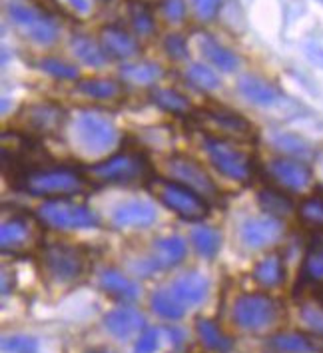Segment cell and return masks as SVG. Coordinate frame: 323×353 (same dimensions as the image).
I'll return each instance as SVG.
<instances>
[{"instance_id": "1", "label": "cell", "mask_w": 323, "mask_h": 353, "mask_svg": "<svg viewBox=\"0 0 323 353\" xmlns=\"http://www.w3.org/2000/svg\"><path fill=\"white\" fill-rule=\"evenodd\" d=\"M19 188L30 196L64 198L86 190V178L68 168H42L19 178Z\"/></svg>"}, {"instance_id": "2", "label": "cell", "mask_w": 323, "mask_h": 353, "mask_svg": "<svg viewBox=\"0 0 323 353\" xmlns=\"http://www.w3.org/2000/svg\"><path fill=\"white\" fill-rule=\"evenodd\" d=\"M90 180L98 184H136L150 178V164L140 152H118L88 168Z\"/></svg>"}, {"instance_id": "3", "label": "cell", "mask_w": 323, "mask_h": 353, "mask_svg": "<svg viewBox=\"0 0 323 353\" xmlns=\"http://www.w3.org/2000/svg\"><path fill=\"white\" fill-rule=\"evenodd\" d=\"M76 144L86 154H104L118 144V128L110 116L96 110H82L74 122Z\"/></svg>"}, {"instance_id": "4", "label": "cell", "mask_w": 323, "mask_h": 353, "mask_svg": "<svg viewBox=\"0 0 323 353\" xmlns=\"http://www.w3.org/2000/svg\"><path fill=\"white\" fill-rule=\"evenodd\" d=\"M150 186L156 198L182 220L200 222L208 216V200H204L200 194H196L188 186L176 180H164V178H152Z\"/></svg>"}, {"instance_id": "5", "label": "cell", "mask_w": 323, "mask_h": 353, "mask_svg": "<svg viewBox=\"0 0 323 353\" xmlns=\"http://www.w3.org/2000/svg\"><path fill=\"white\" fill-rule=\"evenodd\" d=\"M37 218L54 230H86L98 225V216L90 205L66 198H52L40 204Z\"/></svg>"}, {"instance_id": "6", "label": "cell", "mask_w": 323, "mask_h": 353, "mask_svg": "<svg viewBox=\"0 0 323 353\" xmlns=\"http://www.w3.org/2000/svg\"><path fill=\"white\" fill-rule=\"evenodd\" d=\"M6 12L12 24L20 30V34L32 40L34 44L50 46L58 40V24L37 6L24 2H10L6 6Z\"/></svg>"}, {"instance_id": "7", "label": "cell", "mask_w": 323, "mask_h": 353, "mask_svg": "<svg viewBox=\"0 0 323 353\" xmlns=\"http://www.w3.org/2000/svg\"><path fill=\"white\" fill-rule=\"evenodd\" d=\"M204 148L208 154L209 162L213 168L224 174L229 180L236 182H247L253 174V164L251 158L247 156L244 150L236 146V142H228V140H220L213 136H206L204 138Z\"/></svg>"}, {"instance_id": "8", "label": "cell", "mask_w": 323, "mask_h": 353, "mask_svg": "<svg viewBox=\"0 0 323 353\" xmlns=\"http://www.w3.org/2000/svg\"><path fill=\"white\" fill-rule=\"evenodd\" d=\"M42 265L46 274L58 283H72L82 278L86 270V260L76 245L48 243L42 250Z\"/></svg>"}, {"instance_id": "9", "label": "cell", "mask_w": 323, "mask_h": 353, "mask_svg": "<svg viewBox=\"0 0 323 353\" xmlns=\"http://www.w3.org/2000/svg\"><path fill=\"white\" fill-rule=\"evenodd\" d=\"M278 316V301L262 294H244L236 299L233 305V321L246 332H262L273 325Z\"/></svg>"}, {"instance_id": "10", "label": "cell", "mask_w": 323, "mask_h": 353, "mask_svg": "<svg viewBox=\"0 0 323 353\" xmlns=\"http://www.w3.org/2000/svg\"><path fill=\"white\" fill-rule=\"evenodd\" d=\"M200 122L208 132H213V138L228 142H247L256 138L253 124L244 116L229 110H202L198 114Z\"/></svg>"}, {"instance_id": "11", "label": "cell", "mask_w": 323, "mask_h": 353, "mask_svg": "<svg viewBox=\"0 0 323 353\" xmlns=\"http://www.w3.org/2000/svg\"><path fill=\"white\" fill-rule=\"evenodd\" d=\"M186 252H188V248H186L184 238H180V236L160 238V240H156L148 256L132 263V270L138 276L148 278L154 272L170 270V268H176L178 263H182L186 258Z\"/></svg>"}, {"instance_id": "12", "label": "cell", "mask_w": 323, "mask_h": 353, "mask_svg": "<svg viewBox=\"0 0 323 353\" xmlns=\"http://www.w3.org/2000/svg\"><path fill=\"white\" fill-rule=\"evenodd\" d=\"M168 172H170V176L176 182L194 190L204 200H213L220 194L218 186L213 184V180L209 178L208 172L188 156H182V154L171 156L168 160Z\"/></svg>"}, {"instance_id": "13", "label": "cell", "mask_w": 323, "mask_h": 353, "mask_svg": "<svg viewBox=\"0 0 323 353\" xmlns=\"http://www.w3.org/2000/svg\"><path fill=\"white\" fill-rule=\"evenodd\" d=\"M284 234V223L273 216H251L240 223V242L249 250H262L275 243Z\"/></svg>"}, {"instance_id": "14", "label": "cell", "mask_w": 323, "mask_h": 353, "mask_svg": "<svg viewBox=\"0 0 323 353\" xmlns=\"http://www.w3.org/2000/svg\"><path fill=\"white\" fill-rule=\"evenodd\" d=\"M269 174L271 178L280 184V186L293 190V192H302L311 184V168L305 160L298 158H278L269 164Z\"/></svg>"}, {"instance_id": "15", "label": "cell", "mask_w": 323, "mask_h": 353, "mask_svg": "<svg viewBox=\"0 0 323 353\" xmlns=\"http://www.w3.org/2000/svg\"><path fill=\"white\" fill-rule=\"evenodd\" d=\"M238 92L242 94L249 104H256L262 108L278 106L284 100V92L275 84H271L269 80L256 74L242 76L238 82Z\"/></svg>"}, {"instance_id": "16", "label": "cell", "mask_w": 323, "mask_h": 353, "mask_svg": "<svg viewBox=\"0 0 323 353\" xmlns=\"http://www.w3.org/2000/svg\"><path fill=\"white\" fill-rule=\"evenodd\" d=\"M158 218L156 205L146 200H126L112 210L110 220L116 228H148Z\"/></svg>"}, {"instance_id": "17", "label": "cell", "mask_w": 323, "mask_h": 353, "mask_svg": "<svg viewBox=\"0 0 323 353\" xmlns=\"http://www.w3.org/2000/svg\"><path fill=\"white\" fill-rule=\"evenodd\" d=\"M104 327L118 339H130L136 334L144 332L146 317L136 307L124 305V307H116L104 316Z\"/></svg>"}, {"instance_id": "18", "label": "cell", "mask_w": 323, "mask_h": 353, "mask_svg": "<svg viewBox=\"0 0 323 353\" xmlns=\"http://www.w3.org/2000/svg\"><path fill=\"white\" fill-rule=\"evenodd\" d=\"M37 236L34 222L26 216H12L10 220H4L0 228V245L2 252H22L28 243H32Z\"/></svg>"}, {"instance_id": "19", "label": "cell", "mask_w": 323, "mask_h": 353, "mask_svg": "<svg viewBox=\"0 0 323 353\" xmlns=\"http://www.w3.org/2000/svg\"><path fill=\"white\" fill-rule=\"evenodd\" d=\"M170 290L186 307H194V305H200L206 301L209 294V281L206 276H202L198 272H188V274H182L180 278L174 279Z\"/></svg>"}, {"instance_id": "20", "label": "cell", "mask_w": 323, "mask_h": 353, "mask_svg": "<svg viewBox=\"0 0 323 353\" xmlns=\"http://www.w3.org/2000/svg\"><path fill=\"white\" fill-rule=\"evenodd\" d=\"M100 44H102L106 54L118 58V60H130L140 50L138 40L116 24L104 26L100 30Z\"/></svg>"}, {"instance_id": "21", "label": "cell", "mask_w": 323, "mask_h": 353, "mask_svg": "<svg viewBox=\"0 0 323 353\" xmlns=\"http://www.w3.org/2000/svg\"><path fill=\"white\" fill-rule=\"evenodd\" d=\"M66 120V112L62 110L56 104H32L26 108V122L30 124V128L42 134H52L62 128Z\"/></svg>"}, {"instance_id": "22", "label": "cell", "mask_w": 323, "mask_h": 353, "mask_svg": "<svg viewBox=\"0 0 323 353\" xmlns=\"http://www.w3.org/2000/svg\"><path fill=\"white\" fill-rule=\"evenodd\" d=\"M200 48L202 54L208 58V62L211 66H216L222 72H233L240 66V56L236 54L233 50L226 48L222 42H218L213 37L204 34L200 38Z\"/></svg>"}, {"instance_id": "23", "label": "cell", "mask_w": 323, "mask_h": 353, "mask_svg": "<svg viewBox=\"0 0 323 353\" xmlns=\"http://www.w3.org/2000/svg\"><path fill=\"white\" fill-rule=\"evenodd\" d=\"M100 288L108 296L120 299V301H134L140 296L138 283L128 276H124L122 272H118V270H104L100 274Z\"/></svg>"}, {"instance_id": "24", "label": "cell", "mask_w": 323, "mask_h": 353, "mask_svg": "<svg viewBox=\"0 0 323 353\" xmlns=\"http://www.w3.org/2000/svg\"><path fill=\"white\" fill-rule=\"evenodd\" d=\"M70 48L76 56L80 62H84L86 66H92V68H102L106 66L108 62V54L104 52L102 44L94 42L92 38L82 37V34H76V37L70 40Z\"/></svg>"}, {"instance_id": "25", "label": "cell", "mask_w": 323, "mask_h": 353, "mask_svg": "<svg viewBox=\"0 0 323 353\" xmlns=\"http://www.w3.org/2000/svg\"><path fill=\"white\" fill-rule=\"evenodd\" d=\"M258 204L260 208L266 212L267 216H273L278 220L287 218L293 214V202L285 196L284 192L280 190H273V188H264L260 194H258Z\"/></svg>"}, {"instance_id": "26", "label": "cell", "mask_w": 323, "mask_h": 353, "mask_svg": "<svg viewBox=\"0 0 323 353\" xmlns=\"http://www.w3.org/2000/svg\"><path fill=\"white\" fill-rule=\"evenodd\" d=\"M164 74L162 66L156 62H128L120 68V76L130 84H154Z\"/></svg>"}, {"instance_id": "27", "label": "cell", "mask_w": 323, "mask_h": 353, "mask_svg": "<svg viewBox=\"0 0 323 353\" xmlns=\"http://www.w3.org/2000/svg\"><path fill=\"white\" fill-rule=\"evenodd\" d=\"M273 146L278 150H282L284 154H287V158H298V160H307L311 158L315 152L313 146L302 138L298 134H291V132H280L273 136Z\"/></svg>"}, {"instance_id": "28", "label": "cell", "mask_w": 323, "mask_h": 353, "mask_svg": "<svg viewBox=\"0 0 323 353\" xmlns=\"http://www.w3.org/2000/svg\"><path fill=\"white\" fill-rule=\"evenodd\" d=\"M190 240L194 243V248H196V252L202 258H208V260H211L220 252V245H222L220 232L209 228V225H196L191 230Z\"/></svg>"}, {"instance_id": "29", "label": "cell", "mask_w": 323, "mask_h": 353, "mask_svg": "<svg viewBox=\"0 0 323 353\" xmlns=\"http://www.w3.org/2000/svg\"><path fill=\"white\" fill-rule=\"evenodd\" d=\"M152 310L164 319H182L188 307L174 296L170 288H162L152 296Z\"/></svg>"}, {"instance_id": "30", "label": "cell", "mask_w": 323, "mask_h": 353, "mask_svg": "<svg viewBox=\"0 0 323 353\" xmlns=\"http://www.w3.org/2000/svg\"><path fill=\"white\" fill-rule=\"evenodd\" d=\"M78 92L94 100H114L120 96V84L110 78H86L78 82Z\"/></svg>"}, {"instance_id": "31", "label": "cell", "mask_w": 323, "mask_h": 353, "mask_svg": "<svg viewBox=\"0 0 323 353\" xmlns=\"http://www.w3.org/2000/svg\"><path fill=\"white\" fill-rule=\"evenodd\" d=\"M253 279L264 288H275L284 281V263L280 256H267L253 268Z\"/></svg>"}, {"instance_id": "32", "label": "cell", "mask_w": 323, "mask_h": 353, "mask_svg": "<svg viewBox=\"0 0 323 353\" xmlns=\"http://www.w3.org/2000/svg\"><path fill=\"white\" fill-rule=\"evenodd\" d=\"M271 350L278 353H315V343L302 334H278L269 341Z\"/></svg>"}, {"instance_id": "33", "label": "cell", "mask_w": 323, "mask_h": 353, "mask_svg": "<svg viewBox=\"0 0 323 353\" xmlns=\"http://www.w3.org/2000/svg\"><path fill=\"white\" fill-rule=\"evenodd\" d=\"M196 330H198V335L202 337V341L208 345L209 350H213V352L218 353H229L231 339L211 319H198Z\"/></svg>"}, {"instance_id": "34", "label": "cell", "mask_w": 323, "mask_h": 353, "mask_svg": "<svg viewBox=\"0 0 323 353\" xmlns=\"http://www.w3.org/2000/svg\"><path fill=\"white\" fill-rule=\"evenodd\" d=\"M152 100L162 110L170 114H188L191 110L190 100L174 88H154Z\"/></svg>"}, {"instance_id": "35", "label": "cell", "mask_w": 323, "mask_h": 353, "mask_svg": "<svg viewBox=\"0 0 323 353\" xmlns=\"http://www.w3.org/2000/svg\"><path fill=\"white\" fill-rule=\"evenodd\" d=\"M128 17L132 22V28L136 34L140 37H150L156 30V22H154V14L148 4H144L142 0H132L128 6Z\"/></svg>"}, {"instance_id": "36", "label": "cell", "mask_w": 323, "mask_h": 353, "mask_svg": "<svg viewBox=\"0 0 323 353\" xmlns=\"http://www.w3.org/2000/svg\"><path fill=\"white\" fill-rule=\"evenodd\" d=\"M39 66L56 80H78L80 72L74 64L62 60V58H54V56H44L39 60Z\"/></svg>"}, {"instance_id": "37", "label": "cell", "mask_w": 323, "mask_h": 353, "mask_svg": "<svg viewBox=\"0 0 323 353\" xmlns=\"http://www.w3.org/2000/svg\"><path fill=\"white\" fill-rule=\"evenodd\" d=\"M186 76H188V80L194 86H198L202 90H216V88H220V78L206 64H191Z\"/></svg>"}, {"instance_id": "38", "label": "cell", "mask_w": 323, "mask_h": 353, "mask_svg": "<svg viewBox=\"0 0 323 353\" xmlns=\"http://www.w3.org/2000/svg\"><path fill=\"white\" fill-rule=\"evenodd\" d=\"M39 339L32 335H6L2 337L4 353H39Z\"/></svg>"}, {"instance_id": "39", "label": "cell", "mask_w": 323, "mask_h": 353, "mask_svg": "<svg viewBox=\"0 0 323 353\" xmlns=\"http://www.w3.org/2000/svg\"><path fill=\"white\" fill-rule=\"evenodd\" d=\"M300 218L309 225L323 228V198L322 196H311L300 205Z\"/></svg>"}, {"instance_id": "40", "label": "cell", "mask_w": 323, "mask_h": 353, "mask_svg": "<svg viewBox=\"0 0 323 353\" xmlns=\"http://www.w3.org/2000/svg\"><path fill=\"white\" fill-rule=\"evenodd\" d=\"M304 276L311 281L323 279V248L311 250L304 261Z\"/></svg>"}, {"instance_id": "41", "label": "cell", "mask_w": 323, "mask_h": 353, "mask_svg": "<svg viewBox=\"0 0 323 353\" xmlns=\"http://www.w3.org/2000/svg\"><path fill=\"white\" fill-rule=\"evenodd\" d=\"M164 50L174 60H184V58H188V42L182 34L174 32L164 38Z\"/></svg>"}, {"instance_id": "42", "label": "cell", "mask_w": 323, "mask_h": 353, "mask_svg": "<svg viewBox=\"0 0 323 353\" xmlns=\"http://www.w3.org/2000/svg\"><path fill=\"white\" fill-rule=\"evenodd\" d=\"M190 2L196 17L202 22H209V20L216 19L218 10L222 6V0H190Z\"/></svg>"}, {"instance_id": "43", "label": "cell", "mask_w": 323, "mask_h": 353, "mask_svg": "<svg viewBox=\"0 0 323 353\" xmlns=\"http://www.w3.org/2000/svg\"><path fill=\"white\" fill-rule=\"evenodd\" d=\"M158 345H160V332L150 327L140 334L136 345H134V353H156Z\"/></svg>"}, {"instance_id": "44", "label": "cell", "mask_w": 323, "mask_h": 353, "mask_svg": "<svg viewBox=\"0 0 323 353\" xmlns=\"http://www.w3.org/2000/svg\"><path fill=\"white\" fill-rule=\"evenodd\" d=\"M302 319L307 323V327H311L315 334L323 335V310L317 305H305L302 310Z\"/></svg>"}, {"instance_id": "45", "label": "cell", "mask_w": 323, "mask_h": 353, "mask_svg": "<svg viewBox=\"0 0 323 353\" xmlns=\"http://www.w3.org/2000/svg\"><path fill=\"white\" fill-rule=\"evenodd\" d=\"M162 10H164V17L170 22H182L186 17V2L184 0H164Z\"/></svg>"}, {"instance_id": "46", "label": "cell", "mask_w": 323, "mask_h": 353, "mask_svg": "<svg viewBox=\"0 0 323 353\" xmlns=\"http://www.w3.org/2000/svg\"><path fill=\"white\" fill-rule=\"evenodd\" d=\"M304 54L313 66L323 70V46L315 44V42H307V44H304Z\"/></svg>"}, {"instance_id": "47", "label": "cell", "mask_w": 323, "mask_h": 353, "mask_svg": "<svg viewBox=\"0 0 323 353\" xmlns=\"http://www.w3.org/2000/svg\"><path fill=\"white\" fill-rule=\"evenodd\" d=\"M68 2L76 12H82V14L90 12V0H68Z\"/></svg>"}, {"instance_id": "48", "label": "cell", "mask_w": 323, "mask_h": 353, "mask_svg": "<svg viewBox=\"0 0 323 353\" xmlns=\"http://www.w3.org/2000/svg\"><path fill=\"white\" fill-rule=\"evenodd\" d=\"M88 353H112V352H88Z\"/></svg>"}, {"instance_id": "49", "label": "cell", "mask_w": 323, "mask_h": 353, "mask_svg": "<svg viewBox=\"0 0 323 353\" xmlns=\"http://www.w3.org/2000/svg\"><path fill=\"white\" fill-rule=\"evenodd\" d=\"M320 2H322V4H323V0H320Z\"/></svg>"}]
</instances>
